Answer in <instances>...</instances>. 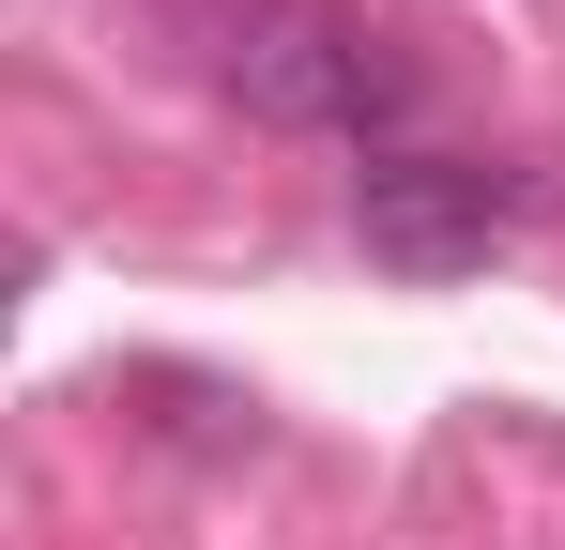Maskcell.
I'll list each match as a JSON object with an SVG mask.
<instances>
[{
	"label": "cell",
	"instance_id": "6da1fadb",
	"mask_svg": "<svg viewBox=\"0 0 565 550\" xmlns=\"http://www.w3.org/2000/svg\"><path fill=\"white\" fill-rule=\"evenodd\" d=\"M214 77H230L245 123H276V138H367V123L413 107V77L382 62V31L352 0H230Z\"/></svg>",
	"mask_w": 565,
	"mask_h": 550
},
{
	"label": "cell",
	"instance_id": "7a4b0ae2",
	"mask_svg": "<svg viewBox=\"0 0 565 550\" xmlns=\"http://www.w3.org/2000/svg\"><path fill=\"white\" fill-rule=\"evenodd\" d=\"M352 230H367L382 275H473L520 230V183L489 154H367L352 169Z\"/></svg>",
	"mask_w": 565,
	"mask_h": 550
}]
</instances>
